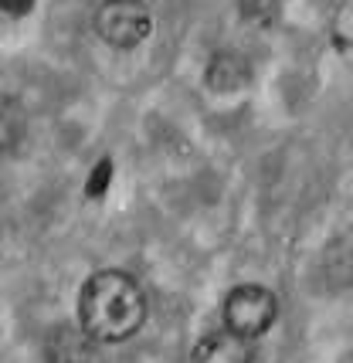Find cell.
I'll return each mask as SVG.
<instances>
[{
  "label": "cell",
  "mask_w": 353,
  "mask_h": 363,
  "mask_svg": "<svg viewBox=\"0 0 353 363\" xmlns=\"http://www.w3.org/2000/svg\"><path fill=\"white\" fill-rule=\"evenodd\" d=\"M146 323V296L123 269H96L79 289V330L89 343L119 347Z\"/></svg>",
  "instance_id": "6da1fadb"
},
{
  "label": "cell",
  "mask_w": 353,
  "mask_h": 363,
  "mask_svg": "<svg viewBox=\"0 0 353 363\" xmlns=\"http://www.w3.org/2000/svg\"><path fill=\"white\" fill-rule=\"evenodd\" d=\"M96 34L116 51H133L153 34V11L143 0H102L92 14Z\"/></svg>",
  "instance_id": "7a4b0ae2"
},
{
  "label": "cell",
  "mask_w": 353,
  "mask_h": 363,
  "mask_svg": "<svg viewBox=\"0 0 353 363\" xmlns=\"http://www.w3.org/2000/svg\"><path fill=\"white\" fill-rule=\"evenodd\" d=\"M221 319H225L228 330H235L238 336H248V340H258L275 326L279 319V299H275L272 289L255 282L235 285L225 296V306H221Z\"/></svg>",
  "instance_id": "3957f363"
},
{
  "label": "cell",
  "mask_w": 353,
  "mask_h": 363,
  "mask_svg": "<svg viewBox=\"0 0 353 363\" xmlns=\"http://www.w3.org/2000/svg\"><path fill=\"white\" fill-rule=\"evenodd\" d=\"M191 363H255V340L221 326L194 343Z\"/></svg>",
  "instance_id": "277c9868"
},
{
  "label": "cell",
  "mask_w": 353,
  "mask_h": 363,
  "mask_svg": "<svg viewBox=\"0 0 353 363\" xmlns=\"http://www.w3.org/2000/svg\"><path fill=\"white\" fill-rule=\"evenodd\" d=\"M28 140V112L21 99L0 95V157H14Z\"/></svg>",
  "instance_id": "5b68a950"
},
{
  "label": "cell",
  "mask_w": 353,
  "mask_h": 363,
  "mask_svg": "<svg viewBox=\"0 0 353 363\" xmlns=\"http://www.w3.org/2000/svg\"><path fill=\"white\" fill-rule=\"evenodd\" d=\"M208 85L214 89V92H235V89H241L245 85V79H248V65L241 62L238 55H228V51H221V55H214L208 65Z\"/></svg>",
  "instance_id": "8992f818"
},
{
  "label": "cell",
  "mask_w": 353,
  "mask_h": 363,
  "mask_svg": "<svg viewBox=\"0 0 353 363\" xmlns=\"http://www.w3.org/2000/svg\"><path fill=\"white\" fill-rule=\"evenodd\" d=\"M4 7H14V4H28V0H0Z\"/></svg>",
  "instance_id": "52a82bcc"
}]
</instances>
